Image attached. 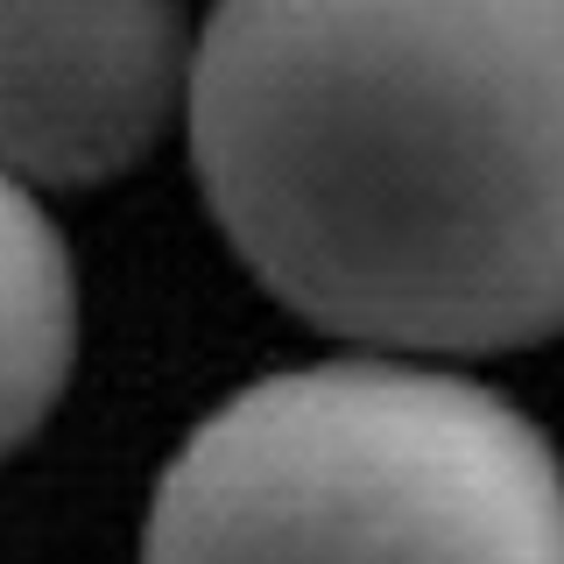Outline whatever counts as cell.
Wrapping results in <instances>:
<instances>
[{
	"label": "cell",
	"instance_id": "6da1fadb",
	"mask_svg": "<svg viewBox=\"0 0 564 564\" xmlns=\"http://www.w3.org/2000/svg\"><path fill=\"white\" fill-rule=\"evenodd\" d=\"M184 113L296 317L395 352L564 332V0H219Z\"/></svg>",
	"mask_w": 564,
	"mask_h": 564
},
{
	"label": "cell",
	"instance_id": "7a4b0ae2",
	"mask_svg": "<svg viewBox=\"0 0 564 564\" xmlns=\"http://www.w3.org/2000/svg\"><path fill=\"white\" fill-rule=\"evenodd\" d=\"M141 564H564V466L445 367H290L184 437Z\"/></svg>",
	"mask_w": 564,
	"mask_h": 564
},
{
	"label": "cell",
	"instance_id": "3957f363",
	"mask_svg": "<svg viewBox=\"0 0 564 564\" xmlns=\"http://www.w3.org/2000/svg\"><path fill=\"white\" fill-rule=\"evenodd\" d=\"M191 93L176 0H0V170L106 184L163 141Z\"/></svg>",
	"mask_w": 564,
	"mask_h": 564
},
{
	"label": "cell",
	"instance_id": "277c9868",
	"mask_svg": "<svg viewBox=\"0 0 564 564\" xmlns=\"http://www.w3.org/2000/svg\"><path fill=\"white\" fill-rule=\"evenodd\" d=\"M78 360V275L70 247L29 184L0 170V458L22 452L57 410Z\"/></svg>",
	"mask_w": 564,
	"mask_h": 564
}]
</instances>
